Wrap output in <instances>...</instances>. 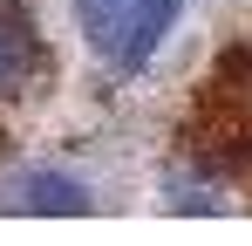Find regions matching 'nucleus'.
Segmentation results:
<instances>
[{"instance_id":"f257e3e1","label":"nucleus","mask_w":252,"mask_h":246,"mask_svg":"<svg viewBox=\"0 0 252 246\" xmlns=\"http://www.w3.org/2000/svg\"><path fill=\"white\" fill-rule=\"evenodd\" d=\"M177 7H184V0H75V28H82V41L95 48L102 69L136 76L170 41Z\"/></svg>"},{"instance_id":"7ed1b4c3","label":"nucleus","mask_w":252,"mask_h":246,"mask_svg":"<svg viewBox=\"0 0 252 246\" xmlns=\"http://www.w3.org/2000/svg\"><path fill=\"white\" fill-rule=\"evenodd\" d=\"M21 185L28 192H7L0 205H14V212H82V192H75L68 171H28Z\"/></svg>"},{"instance_id":"f03ea898","label":"nucleus","mask_w":252,"mask_h":246,"mask_svg":"<svg viewBox=\"0 0 252 246\" xmlns=\"http://www.w3.org/2000/svg\"><path fill=\"white\" fill-rule=\"evenodd\" d=\"M41 28H34V14H28V0H0V103H14V96H28L34 82H41Z\"/></svg>"}]
</instances>
